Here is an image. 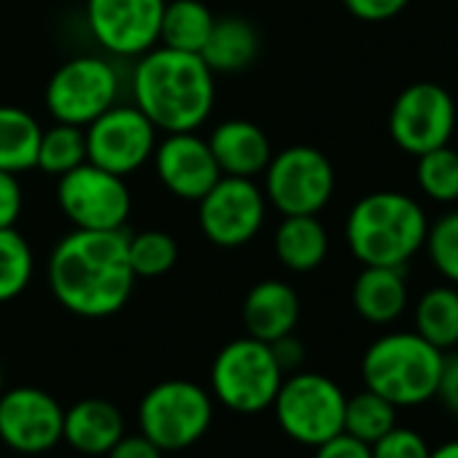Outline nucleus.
I'll return each mask as SVG.
<instances>
[{
  "label": "nucleus",
  "instance_id": "30",
  "mask_svg": "<svg viewBox=\"0 0 458 458\" xmlns=\"http://www.w3.org/2000/svg\"><path fill=\"white\" fill-rule=\"evenodd\" d=\"M415 178L420 191L434 202H458V151L450 146L431 148L418 157Z\"/></svg>",
  "mask_w": 458,
  "mask_h": 458
},
{
  "label": "nucleus",
  "instance_id": "38",
  "mask_svg": "<svg viewBox=\"0 0 458 458\" xmlns=\"http://www.w3.org/2000/svg\"><path fill=\"white\" fill-rule=\"evenodd\" d=\"M165 453L140 431L138 434H122V439L106 453V458H162Z\"/></svg>",
  "mask_w": 458,
  "mask_h": 458
},
{
  "label": "nucleus",
  "instance_id": "7",
  "mask_svg": "<svg viewBox=\"0 0 458 458\" xmlns=\"http://www.w3.org/2000/svg\"><path fill=\"white\" fill-rule=\"evenodd\" d=\"M345 399V391L332 377L297 369L284 377L270 410L289 439L316 447L343 431Z\"/></svg>",
  "mask_w": 458,
  "mask_h": 458
},
{
  "label": "nucleus",
  "instance_id": "31",
  "mask_svg": "<svg viewBox=\"0 0 458 458\" xmlns=\"http://www.w3.org/2000/svg\"><path fill=\"white\" fill-rule=\"evenodd\" d=\"M431 267L450 284H458V210L442 213L426 229L423 243Z\"/></svg>",
  "mask_w": 458,
  "mask_h": 458
},
{
  "label": "nucleus",
  "instance_id": "24",
  "mask_svg": "<svg viewBox=\"0 0 458 458\" xmlns=\"http://www.w3.org/2000/svg\"><path fill=\"white\" fill-rule=\"evenodd\" d=\"M44 127L33 114L17 106H0V170L25 173L38 162V143Z\"/></svg>",
  "mask_w": 458,
  "mask_h": 458
},
{
  "label": "nucleus",
  "instance_id": "8",
  "mask_svg": "<svg viewBox=\"0 0 458 458\" xmlns=\"http://www.w3.org/2000/svg\"><path fill=\"white\" fill-rule=\"evenodd\" d=\"M119 71L98 55H79L63 63L44 92L47 111L55 122L87 127L119 100Z\"/></svg>",
  "mask_w": 458,
  "mask_h": 458
},
{
  "label": "nucleus",
  "instance_id": "27",
  "mask_svg": "<svg viewBox=\"0 0 458 458\" xmlns=\"http://www.w3.org/2000/svg\"><path fill=\"white\" fill-rule=\"evenodd\" d=\"M36 257L17 226L0 229V305L17 300L33 281Z\"/></svg>",
  "mask_w": 458,
  "mask_h": 458
},
{
  "label": "nucleus",
  "instance_id": "12",
  "mask_svg": "<svg viewBox=\"0 0 458 458\" xmlns=\"http://www.w3.org/2000/svg\"><path fill=\"white\" fill-rule=\"evenodd\" d=\"M455 130V103L450 92L434 81H418L404 87L388 114L391 140L420 157L431 148L447 146Z\"/></svg>",
  "mask_w": 458,
  "mask_h": 458
},
{
  "label": "nucleus",
  "instance_id": "33",
  "mask_svg": "<svg viewBox=\"0 0 458 458\" xmlns=\"http://www.w3.org/2000/svg\"><path fill=\"white\" fill-rule=\"evenodd\" d=\"M22 205H25V194L20 178L14 173L0 170V229L17 226L22 216Z\"/></svg>",
  "mask_w": 458,
  "mask_h": 458
},
{
  "label": "nucleus",
  "instance_id": "22",
  "mask_svg": "<svg viewBox=\"0 0 458 458\" xmlns=\"http://www.w3.org/2000/svg\"><path fill=\"white\" fill-rule=\"evenodd\" d=\"M273 251L292 273H310L324 265L329 254V235L318 216H284L276 229Z\"/></svg>",
  "mask_w": 458,
  "mask_h": 458
},
{
  "label": "nucleus",
  "instance_id": "37",
  "mask_svg": "<svg viewBox=\"0 0 458 458\" xmlns=\"http://www.w3.org/2000/svg\"><path fill=\"white\" fill-rule=\"evenodd\" d=\"M270 351H273V356H276L278 367L284 369V375H292V372L302 369L305 356H308L305 343H302L294 332H289V335H284V337L273 340V343H270Z\"/></svg>",
  "mask_w": 458,
  "mask_h": 458
},
{
  "label": "nucleus",
  "instance_id": "2",
  "mask_svg": "<svg viewBox=\"0 0 458 458\" xmlns=\"http://www.w3.org/2000/svg\"><path fill=\"white\" fill-rule=\"evenodd\" d=\"M132 106L159 132H197L216 103V73L199 55L154 47L135 57Z\"/></svg>",
  "mask_w": 458,
  "mask_h": 458
},
{
  "label": "nucleus",
  "instance_id": "4",
  "mask_svg": "<svg viewBox=\"0 0 458 458\" xmlns=\"http://www.w3.org/2000/svg\"><path fill=\"white\" fill-rule=\"evenodd\" d=\"M442 359L445 353L418 332H388L364 351L361 380L396 410L420 407L437 394Z\"/></svg>",
  "mask_w": 458,
  "mask_h": 458
},
{
  "label": "nucleus",
  "instance_id": "39",
  "mask_svg": "<svg viewBox=\"0 0 458 458\" xmlns=\"http://www.w3.org/2000/svg\"><path fill=\"white\" fill-rule=\"evenodd\" d=\"M428 458H458V439H447V442L431 447Z\"/></svg>",
  "mask_w": 458,
  "mask_h": 458
},
{
  "label": "nucleus",
  "instance_id": "15",
  "mask_svg": "<svg viewBox=\"0 0 458 458\" xmlns=\"http://www.w3.org/2000/svg\"><path fill=\"white\" fill-rule=\"evenodd\" d=\"M165 0H87V28L111 55L135 60L159 44Z\"/></svg>",
  "mask_w": 458,
  "mask_h": 458
},
{
  "label": "nucleus",
  "instance_id": "26",
  "mask_svg": "<svg viewBox=\"0 0 458 458\" xmlns=\"http://www.w3.org/2000/svg\"><path fill=\"white\" fill-rule=\"evenodd\" d=\"M396 418H399V410L388 399L364 388L345 399L343 431L372 445L396 426Z\"/></svg>",
  "mask_w": 458,
  "mask_h": 458
},
{
  "label": "nucleus",
  "instance_id": "16",
  "mask_svg": "<svg viewBox=\"0 0 458 458\" xmlns=\"http://www.w3.org/2000/svg\"><path fill=\"white\" fill-rule=\"evenodd\" d=\"M151 159L162 186L186 202H199L202 194L221 178L208 140L197 132H167L157 140Z\"/></svg>",
  "mask_w": 458,
  "mask_h": 458
},
{
  "label": "nucleus",
  "instance_id": "13",
  "mask_svg": "<svg viewBox=\"0 0 458 458\" xmlns=\"http://www.w3.org/2000/svg\"><path fill=\"white\" fill-rule=\"evenodd\" d=\"M157 132L159 130L143 116V111L116 103L84 127L87 162L127 178L154 157Z\"/></svg>",
  "mask_w": 458,
  "mask_h": 458
},
{
  "label": "nucleus",
  "instance_id": "35",
  "mask_svg": "<svg viewBox=\"0 0 458 458\" xmlns=\"http://www.w3.org/2000/svg\"><path fill=\"white\" fill-rule=\"evenodd\" d=\"M343 4L361 22H386L402 14L410 0H343Z\"/></svg>",
  "mask_w": 458,
  "mask_h": 458
},
{
  "label": "nucleus",
  "instance_id": "17",
  "mask_svg": "<svg viewBox=\"0 0 458 458\" xmlns=\"http://www.w3.org/2000/svg\"><path fill=\"white\" fill-rule=\"evenodd\" d=\"M205 140L221 175L257 178L273 159L267 132L249 119H226Z\"/></svg>",
  "mask_w": 458,
  "mask_h": 458
},
{
  "label": "nucleus",
  "instance_id": "3",
  "mask_svg": "<svg viewBox=\"0 0 458 458\" xmlns=\"http://www.w3.org/2000/svg\"><path fill=\"white\" fill-rule=\"evenodd\" d=\"M423 205L402 191L364 194L345 218V241L364 267H404L426 243Z\"/></svg>",
  "mask_w": 458,
  "mask_h": 458
},
{
  "label": "nucleus",
  "instance_id": "14",
  "mask_svg": "<svg viewBox=\"0 0 458 458\" xmlns=\"http://www.w3.org/2000/svg\"><path fill=\"white\" fill-rule=\"evenodd\" d=\"M65 407L44 388L17 386L0 394V442L20 455H44L63 442Z\"/></svg>",
  "mask_w": 458,
  "mask_h": 458
},
{
  "label": "nucleus",
  "instance_id": "19",
  "mask_svg": "<svg viewBox=\"0 0 458 458\" xmlns=\"http://www.w3.org/2000/svg\"><path fill=\"white\" fill-rule=\"evenodd\" d=\"M300 321V297L297 292L278 281H259L243 302V324L246 335L262 343H273L289 332H294Z\"/></svg>",
  "mask_w": 458,
  "mask_h": 458
},
{
  "label": "nucleus",
  "instance_id": "11",
  "mask_svg": "<svg viewBox=\"0 0 458 458\" xmlns=\"http://www.w3.org/2000/svg\"><path fill=\"white\" fill-rule=\"evenodd\" d=\"M57 205L73 229H124L132 197L122 175L84 162L60 175Z\"/></svg>",
  "mask_w": 458,
  "mask_h": 458
},
{
  "label": "nucleus",
  "instance_id": "34",
  "mask_svg": "<svg viewBox=\"0 0 458 458\" xmlns=\"http://www.w3.org/2000/svg\"><path fill=\"white\" fill-rule=\"evenodd\" d=\"M434 399H437L453 418H458V348L445 351L442 372H439V380H437V394H434Z\"/></svg>",
  "mask_w": 458,
  "mask_h": 458
},
{
  "label": "nucleus",
  "instance_id": "29",
  "mask_svg": "<svg viewBox=\"0 0 458 458\" xmlns=\"http://www.w3.org/2000/svg\"><path fill=\"white\" fill-rule=\"evenodd\" d=\"M127 259L135 278H159L178 262V243L162 229H143L127 235Z\"/></svg>",
  "mask_w": 458,
  "mask_h": 458
},
{
  "label": "nucleus",
  "instance_id": "40",
  "mask_svg": "<svg viewBox=\"0 0 458 458\" xmlns=\"http://www.w3.org/2000/svg\"><path fill=\"white\" fill-rule=\"evenodd\" d=\"M0 394H4V364H0Z\"/></svg>",
  "mask_w": 458,
  "mask_h": 458
},
{
  "label": "nucleus",
  "instance_id": "23",
  "mask_svg": "<svg viewBox=\"0 0 458 458\" xmlns=\"http://www.w3.org/2000/svg\"><path fill=\"white\" fill-rule=\"evenodd\" d=\"M213 12L202 0H165L162 22H159V47L199 55L210 30H213Z\"/></svg>",
  "mask_w": 458,
  "mask_h": 458
},
{
  "label": "nucleus",
  "instance_id": "5",
  "mask_svg": "<svg viewBox=\"0 0 458 458\" xmlns=\"http://www.w3.org/2000/svg\"><path fill=\"white\" fill-rule=\"evenodd\" d=\"M284 377L270 343L246 335L216 353L210 364V396L233 412L257 415L273 407Z\"/></svg>",
  "mask_w": 458,
  "mask_h": 458
},
{
  "label": "nucleus",
  "instance_id": "6",
  "mask_svg": "<svg viewBox=\"0 0 458 458\" xmlns=\"http://www.w3.org/2000/svg\"><path fill=\"white\" fill-rule=\"evenodd\" d=\"M213 396L194 380H162L151 386L138 404L140 434L162 453L197 445L213 423Z\"/></svg>",
  "mask_w": 458,
  "mask_h": 458
},
{
  "label": "nucleus",
  "instance_id": "18",
  "mask_svg": "<svg viewBox=\"0 0 458 458\" xmlns=\"http://www.w3.org/2000/svg\"><path fill=\"white\" fill-rule=\"evenodd\" d=\"M124 434L122 410L100 396L73 402L63 418V442L81 455H106Z\"/></svg>",
  "mask_w": 458,
  "mask_h": 458
},
{
  "label": "nucleus",
  "instance_id": "25",
  "mask_svg": "<svg viewBox=\"0 0 458 458\" xmlns=\"http://www.w3.org/2000/svg\"><path fill=\"white\" fill-rule=\"evenodd\" d=\"M412 324L426 343L434 348L453 351L458 348V289L455 286H434L423 292L412 310Z\"/></svg>",
  "mask_w": 458,
  "mask_h": 458
},
{
  "label": "nucleus",
  "instance_id": "10",
  "mask_svg": "<svg viewBox=\"0 0 458 458\" xmlns=\"http://www.w3.org/2000/svg\"><path fill=\"white\" fill-rule=\"evenodd\" d=\"M267 197L254 178L221 175L197 202V221L208 243L218 249H241L265 226Z\"/></svg>",
  "mask_w": 458,
  "mask_h": 458
},
{
  "label": "nucleus",
  "instance_id": "20",
  "mask_svg": "<svg viewBox=\"0 0 458 458\" xmlns=\"http://www.w3.org/2000/svg\"><path fill=\"white\" fill-rule=\"evenodd\" d=\"M404 267H364L351 289L353 310L375 327H388L407 310Z\"/></svg>",
  "mask_w": 458,
  "mask_h": 458
},
{
  "label": "nucleus",
  "instance_id": "32",
  "mask_svg": "<svg viewBox=\"0 0 458 458\" xmlns=\"http://www.w3.org/2000/svg\"><path fill=\"white\" fill-rule=\"evenodd\" d=\"M372 458H428L431 447L426 437L410 426H394L388 434H383L377 442L369 445Z\"/></svg>",
  "mask_w": 458,
  "mask_h": 458
},
{
  "label": "nucleus",
  "instance_id": "1",
  "mask_svg": "<svg viewBox=\"0 0 458 458\" xmlns=\"http://www.w3.org/2000/svg\"><path fill=\"white\" fill-rule=\"evenodd\" d=\"M135 281L124 229H73L49 257L55 300L81 318L119 313L130 302Z\"/></svg>",
  "mask_w": 458,
  "mask_h": 458
},
{
  "label": "nucleus",
  "instance_id": "9",
  "mask_svg": "<svg viewBox=\"0 0 458 458\" xmlns=\"http://www.w3.org/2000/svg\"><path fill=\"white\" fill-rule=\"evenodd\" d=\"M335 194V167L313 146H289L265 167V197L284 216H318Z\"/></svg>",
  "mask_w": 458,
  "mask_h": 458
},
{
  "label": "nucleus",
  "instance_id": "28",
  "mask_svg": "<svg viewBox=\"0 0 458 458\" xmlns=\"http://www.w3.org/2000/svg\"><path fill=\"white\" fill-rule=\"evenodd\" d=\"M84 162H87L84 127L55 122V127L41 132L36 167H41L49 175H65L68 170H73V167H79Z\"/></svg>",
  "mask_w": 458,
  "mask_h": 458
},
{
  "label": "nucleus",
  "instance_id": "36",
  "mask_svg": "<svg viewBox=\"0 0 458 458\" xmlns=\"http://www.w3.org/2000/svg\"><path fill=\"white\" fill-rule=\"evenodd\" d=\"M313 458H372V447L345 431L329 437L327 442L316 445Z\"/></svg>",
  "mask_w": 458,
  "mask_h": 458
},
{
  "label": "nucleus",
  "instance_id": "21",
  "mask_svg": "<svg viewBox=\"0 0 458 458\" xmlns=\"http://www.w3.org/2000/svg\"><path fill=\"white\" fill-rule=\"evenodd\" d=\"M262 52V38L246 17H216L213 30L199 52L202 63L216 76L249 71Z\"/></svg>",
  "mask_w": 458,
  "mask_h": 458
}]
</instances>
